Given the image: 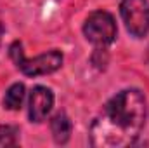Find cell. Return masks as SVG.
<instances>
[{
	"instance_id": "cell-4",
	"label": "cell",
	"mask_w": 149,
	"mask_h": 148,
	"mask_svg": "<svg viewBox=\"0 0 149 148\" xmlns=\"http://www.w3.org/2000/svg\"><path fill=\"white\" fill-rule=\"evenodd\" d=\"M120 12L127 30L137 38L149 32V0H121Z\"/></svg>"
},
{
	"instance_id": "cell-2",
	"label": "cell",
	"mask_w": 149,
	"mask_h": 148,
	"mask_svg": "<svg viewBox=\"0 0 149 148\" xmlns=\"http://www.w3.org/2000/svg\"><path fill=\"white\" fill-rule=\"evenodd\" d=\"M9 54H10L12 61L16 63V66L28 77L52 73V72L59 70L61 65H63V54L59 51H56V49L49 51V52H43V54H40L37 58H33V59L24 58L21 42H14L9 47Z\"/></svg>"
},
{
	"instance_id": "cell-5",
	"label": "cell",
	"mask_w": 149,
	"mask_h": 148,
	"mask_svg": "<svg viewBox=\"0 0 149 148\" xmlns=\"http://www.w3.org/2000/svg\"><path fill=\"white\" fill-rule=\"evenodd\" d=\"M54 106V94L49 87L37 85L30 94V120L42 122Z\"/></svg>"
},
{
	"instance_id": "cell-9",
	"label": "cell",
	"mask_w": 149,
	"mask_h": 148,
	"mask_svg": "<svg viewBox=\"0 0 149 148\" xmlns=\"http://www.w3.org/2000/svg\"><path fill=\"white\" fill-rule=\"evenodd\" d=\"M2 32H3V30H2V26H0V35H2Z\"/></svg>"
},
{
	"instance_id": "cell-6",
	"label": "cell",
	"mask_w": 149,
	"mask_h": 148,
	"mask_svg": "<svg viewBox=\"0 0 149 148\" xmlns=\"http://www.w3.org/2000/svg\"><path fill=\"white\" fill-rule=\"evenodd\" d=\"M71 120L68 118L66 113H57L52 117L50 120V131H52V136H54V141L57 145H64L68 143L70 136H71Z\"/></svg>"
},
{
	"instance_id": "cell-1",
	"label": "cell",
	"mask_w": 149,
	"mask_h": 148,
	"mask_svg": "<svg viewBox=\"0 0 149 148\" xmlns=\"http://www.w3.org/2000/svg\"><path fill=\"white\" fill-rule=\"evenodd\" d=\"M146 124V98L137 89H125L111 98L90 125V145L121 148L134 145Z\"/></svg>"
},
{
	"instance_id": "cell-3",
	"label": "cell",
	"mask_w": 149,
	"mask_h": 148,
	"mask_svg": "<svg viewBox=\"0 0 149 148\" xmlns=\"http://www.w3.org/2000/svg\"><path fill=\"white\" fill-rule=\"evenodd\" d=\"M83 33L87 40L97 47H106L114 42L116 38V23L109 12L106 11H95L92 12L85 25H83Z\"/></svg>"
},
{
	"instance_id": "cell-8",
	"label": "cell",
	"mask_w": 149,
	"mask_h": 148,
	"mask_svg": "<svg viewBox=\"0 0 149 148\" xmlns=\"http://www.w3.org/2000/svg\"><path fill=\"white\" fill-rule=\"evenodd\" d=\"M17 127L14 125H0V148L16 147L17 143Z\"/></svg>"
},
{
	"instance_id": "cell-7",
	"label": "cell",
	"mask_w": 149,
	"mask_h": 148,
	"mask_svg": "<svg viewBox=\"0 0 149 148\" xmlns=\"http://www.w3.org/2000/svg\"><path fill=\"white\" fill-rule=\"evenodd\" d=\"M23 99H24V85L23 84H12L7 92H5V98H3V106L9 108V110H19L21 105H23Z\"/></svg>"
}]
</instances>
